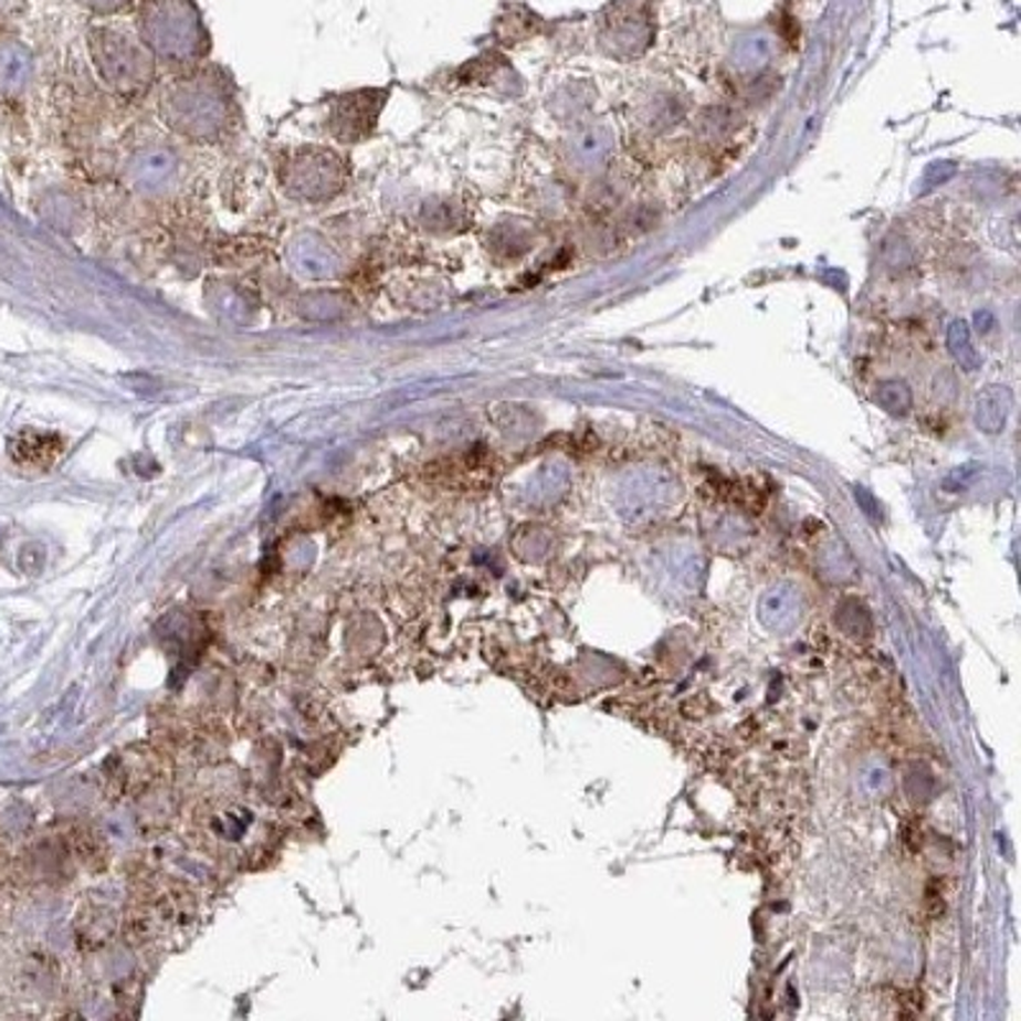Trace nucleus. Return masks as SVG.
Here are the masks:
<instances>
[{
	"instance_id": "f257e3e1",
	"label": "nucleus",
	"mask_w": 1021,
	"mask_h": 1021,
	"mask_svg": "<svg viewBox=\"0 0 1021 1021\" xmlns=\"http://www.w3.org/2000/svg\"><path fill=\"white\" fill-rule=\"evenodd\" d=\"M948 337H950V340H948L950 352L955 358H958V364L962 368L973 370L978 366V356H976L973 343H970V337H968V327L962 323H952Z\"/></svg>"
}]
</instances>
